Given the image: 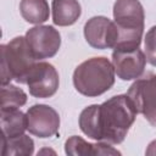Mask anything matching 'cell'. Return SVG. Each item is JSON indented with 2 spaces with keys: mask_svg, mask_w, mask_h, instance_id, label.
<instances>
[{
  "mask_svg": "<svg viewBox=\"0 0 156 156\" xmlns=\"http://www.w3.org/2000/svg\"><path fill=\"white\" fill-rule=\"evenodd\" d=\"M2 156H29L34 152V141L29 135L21 134L12 138L1 135V150Z\"/></svg>",
  "mask_w": 156,
  "mask_h": 156,
  "instance_id": "5bb4252c",
  "label": "cell"
},
{
  "mask_svg": "<svg viewBox=\"0 0 156 156\" xmlns=\"http://www.w3.org/2000/svg\"><path fill=\"white\" fill-rule=\"evenodd\" d=\"M136 110L127 94L110 98L102 104L90 105L79 115V128L89 138L111 145L121 144L136 117Z\"/></svg>",
  "mask_w": 156,
  "mask_h": 156,
  "instance_id": "6da1fadb",
  "label": "cell"
},
{
  "mask_svg": "<svg viewBox=\"0 0 156 156\" xmlns=\"http://www.w3.org/2000/svg\"><path fill=\"white\" fill-rule=\"evenodd\" d=\"M44 152H49V154H55V151H54V150H50V149H43V150H40V151L38 152V155H41V154H44Z\"/></svg>",
  "mask_w": 156,
  "mask_h": 156,
  "instance_id": "d6986e66",
  "label": "cell"
},
{
  "mask_svg": "<svg viewBox=\"0 0 156 156\" xmlns=\"http://www.w3.org/2000/svg\"><path fill=\"white\" fill-rule=\"evenodd\" d=\"M27 102V94L23 89L6 84L1 85L0 94V110H16L22 107Z\"/></svg>",
  "mask_w": 156,
  "mask_h": 156,
  "instance_id": "9a60e30c",
  "label": "cell"
},
{
  "mask_svg": "<svg viewBox=\"0 0 156 156\" xmlns=\"http://www.w3.org/2000/svg\"><path fill=\"white\" fill-rule=\"evenodd\" d=\"M24 37L38 61L55 56L61 46V35L52 26L37 24L28 29Z\"/></svg>",
  "mask_w": 156,
  "mask_h": 156,
  "instance_id": "8992f818",
  "label": "cell"
},
{
  "mask_svg": "<svg viewBox=\"0 0 156 156\" xmlns=\"http://www.w3.org/2000/svg\"><path fill=\"white\" fill-rule=\"evenodd\" d=\"M112 65L115 73L122 80H133L143 76L146 65V57L143 50H113Z\"/></svg>",
  "mask_w": 156,
  "mask_h": 156,
  "instance_id": "30bf717a",
  "label": "cell"
},
{
  "mask_svg": "<svg viewBox=\"0 0 156 156\" xmlns=\"http://www.w3.org/2000/svg\"><path fill=\"white\" fill-rule=\"evenodd\" d=\"M145 57L146 61L156 67V26H152L145 35Z\"/></svg>",
  "mask_w": 156,
  "mask_h": 156,
  "instance_id": "e0dca14e",
  "label": "cell"
},
{
  "mask_svg": "<svg viewBox=\"0 0 156 156\" xmlns=\"http://www.w3.org/2000/svg\"><path fill=\"white\" fill-rule=\"evenodd\" d=\"M99 143H88L82 136L72 135L65 143V152L71 156H88L98 155Z\"/></svg>",
  "mask_w": 156,
  "mask_h": 156,
  "instance_id": "2e32d148",
  "label": "cell"
},
{
  "mask_svg": "<svg viewBox=\"0 0 156 156\" xmlns=\"http://www.w3.org/2000/svg\"><path fill=\"white\" fill-rule=\"evenodd\" d=\"M52 22L60 27L74 24L82 15L80 4L77 0H52Z\"/></svg>",
  "mask_w": 156,
  "mask_h": 156,
  "instance_id": "8fae6325",
  "label": "cell"
},
{
  "mask_svg": "<svg viewBox=\"0 0 156 156\" xmlns=\"http://www.w3.org/2000/svg\"><path fill=\"white\" fill-rule=\"evenodd\" d=\"M27 130L38 138H51L60 128V116L55 108L45 104L30 106L27 112Z\"/></svg>",
  "mask_w": 156,
  "mask_h": 156,
  "instance_id": "52a82bcc",
  "label": "cell"
},
{
  "mask_svg": "<svg viewBox=\"0 0 156 156\" xmlns=\"http://www.w3.org/2000/svg\"><path fill=\"white\" fill-rule=\"evenodd\" d=\"M115 74L113 65L107 57H91L76 67L73 72V85L79 94L95 98L112 88Z\"/></svg>",
  "mask_w": 156,
  "mask_h": 156,
  "instance_id": "3957f363",
  "label": "cell"
},
{
  "mask_svg": "<svg viewBox=\"0 0 156 156\" xmlns=\"http://www.w3.org/2000/svg\"><path fill=\"white\" fill-rule=\"evenodd\" d=\"M145 154H146V155H156V140H152V141L149 144V146H147Z\"/></svg>",
  "mask_w": 156,
  "mask_h": 156,
  "instance_id": "ac0fdd59",
  "label": "cell"
},
{
  "mask_svg": "<svg viewBox=\"0 0 156 156\" xmlns=\"http://www.w3.org/2000/svg\"><path fill=\"white\" fill-rule=\"evenodd\" d=\"M155 77H156V74H155Z\"/></svg>",
  "mask_w": 156,
  "mask_h": 156,
  "instance_id": "ffe728a7",
  "label": "cell"
},
{
  "mask_svg": "<svg viewBox=\"0 0 156 156\" xmlns=\"http://www.w3.org/2000/svg\"><path fill=\"white\" fill-rule=\"evenodd\" d=\"M20 12L22 18L32 24H41L46 22L50 16L46 0H21Z\"/></svg>",
  "mask_w": 156,
  "mask_h": 156,
  "instance_id": "4fadbf2b",
  "label": "cell"
},
{
  "mask_svg": "<svg viewBox=\"0 0 156 156\" xmlns=\"http://www.w3.org/2000/svg\"><path fill=\"white\" fill-rule=\"evenodd\" d=\"M127 95L132 100L138 113H141L144 118L156 127V77L155 74H147L143 78H138L128 89Z\"/></svg>",
  "mask_w": 156,
  "mask_h": 156,
  "instance_id": "5b68a950",
  "label": "cell"
},
{
  "mask_svg": "<svg viewBox=\"0 0 156 156\" xmlns=\"http://www.w3.org/2000/svg\"><path fill=\"white\" fill-rule=\"evenodd\" d=\"M84 38L94 49H115L118 39L117 27L105 16H94L84 24Z\"/></svg>",
  "mask_w": 156,
  "mask_h": 156,
  "instance_id": "9c48e42d",
  "label": "cell"
},
{
  "mask_svg": "<svg viewBox=\"0 0 156 156\" xmlns=\"http://www.w3.org/2000/svg\"><path fill=\"white\" fill-rule=\"evenodd\" d=\"M26 84L28 85L29 94L32 96L39 99L50 98L58 89V72L51 63L39 61L29 72Z\"/></svg>",
  "mask_w": 156,
  "mask_h": 156,
  "instance_id": "ba28073f",
  "label": "cell"
},
{
  "mask_svg": "<svg viewBox=\"0 0 156 156\" xmlns=\"http://www.w3.org/2000/svg\"><path fill=\"white\" fill-rule=\"evenodd\" d=\"M1 135L6 138L24 134L27 130V116L20 108L16 110H0Z\"/></svg>",
  "mask_w": 156,
  "mask_h": 156,
  "instance_id": "7c38bea8",
  "label": "cell"
},
{
  "mask_svg": "<svg viewBox=\"0 0 156 156\" xmlns=\"http://www.w3.org/2000/svg\"><path fill=\"white\" fill-rule=\"evenodd\" d=\"M1 49V85L15 80L21 84L27 83L29 72L38 62L34 57L26 37H15Z\"/></svg>",
  "mask_w": 156,
  "mask_h": 156,
  "instance_id": "277c9868",
  "label": "cell"
},
{
  "mask_svg": "<svg viewBox=\"0 0 156 156\" xmlns=\"http://www.w3.org/2000/svg\"><path fill=\"white\" fill-rule=\"evenodd\" d=\"M113 22L118 39L113 50H134L140 46L144 33L145 12L139 0H116Z\"/></svg>",
  "mask_w": 156,
  "mask_h": 156,
  "instance_id": "7a4b0ae2",
  "label": "cell"
}]
</instances>
